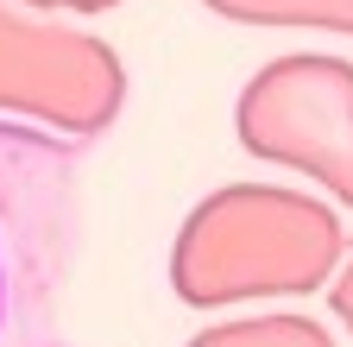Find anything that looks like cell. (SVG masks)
<instances>
[{"label": "cell", "instance_id": "obj_1", "mask_svg": "<svg viewBox=\"0 0 353 347\" xmlns=\"http://www.w3.org/2000/svg\"><path fill=\"white\" fill-rule=\"evenodd\" d=\"M76 164L70 139L0 120V347H63Z\"/></svg>", "mask_w": 353, "mask_h": 347}]
</instances>
